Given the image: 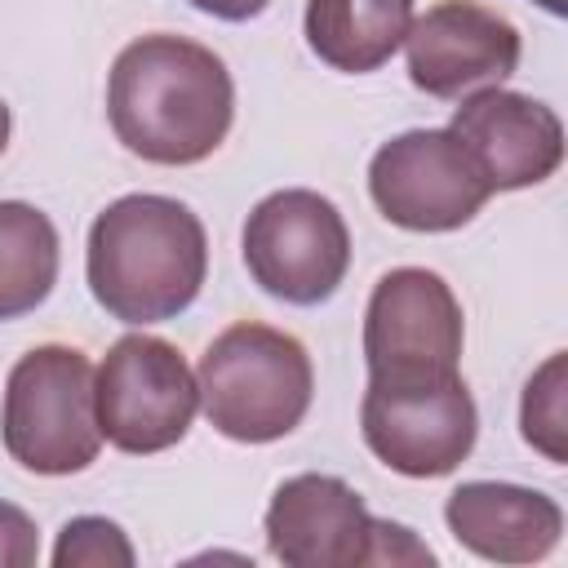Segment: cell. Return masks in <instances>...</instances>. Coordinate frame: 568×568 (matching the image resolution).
Masks as SVG:
<instances>
[{"label":"cell","instance_id":"6da1fadb","mask_svg":"<svg viewBox=\"0 0 568 568\" xmlns=\"http://www.w3.org/2000/svg\"><path fill=\"white\" fill-rule=\"evenodd\" d=\"M106 115L124 151L146 164H200L209 160L235 120V84L226 62L186 36L129 40L106 80Z\"/></svg>","mask_w":568,"mask_h":568},{"label":"cell","instance_id":"7a4b0ae2","mask_svg":"<svg viewBox=\"0 0 568 568\" xmlns=\"http://www.w3.org/2000/svg\"><path fill=\"white\" fill-rule=\"evenodd\" d=\"M89 293L120 324L182 315L209 275L204 222L169 195H124L89 226Z\"/></svg>","mask_w":568,"mask_h":568},{"label":"cell","instance_id":"3957f363","mask_svg":"<svg viewBox=\"0 0 568 568\" xmlns=\"http://www.w3.org/2000/svg\"><path fill=\"white\" fill-rule=\"evenodd\" d=\"M204 417L235 444H271L302 426L315 390L306 346L271 324L222 328L195 368Z\"/></svg>","mask_w":568,"mask_h":568},{"label":"cell","instance_id":"277c9868","mask_svg":"<svg viewBox=\"0 0 568 568\" xmlns=\"http://www.w3.org/2000/svg\"><path fill=\"white\" fill-rule=\"evenodd\" d=\"M4 453L31 475H75L98 448V404H93V364L75 346H36L27 351L4 382L0 408Z\"/></svg>","mask_w":568,"mask_h":568},{"label":"cell","instance_id":"5b68a950","mask_svg":"<svg viewBox=\"0 0 568 568\" xmlns=\"http://www.w3.org/2000/svg\"><path fill=\"white\" fill-rule=\"evenodd\" d=\"M98 430L120 453L173 448L200 408V386L182 351L151 333H124L93 373Z\"/></svg>","mask_w":568,"mask_h":568},{"label":"cell","instance_id":"8992f818","mask_svg":"<svg viewBox=\"0 0 568 568\" xmlns=\"http://www.w3.org/2000/svg\"><path fill=\"white\" fill-rule=\"evenodd\" d=\"M244 266L262 293L288 306H320L346 280L351 231L333 200L306 186H288L248 213Z\"/></svg>","mask_w":568,"mask_h":568},{"label":"cell","instance_id":"52a82bcc","mask_svg":"<svg viewBox=\"0 0 568 568\" xmlns=\"http://www.w3.org/2000/svg\"><path fill=\"white\" fill-rule=\"evenodd\" d=\"M368 453L408 479H439L457 470L479 435L475 399L462 373L417 382H373L359 404Z\"/></svg>","mask_w":568,"mask_h":568},{"label":"cell","instance_id":"ba28073f","mask_svg":"<svg viewBox=\"0 0 568 568\" xmlns=\"http://www.w3.org/2000/svg\"><path fill=\"white\" fill-rule=\"evenodd\" d=\"M368 195L386 222L435 235L466 226L488 204L493 186L453 129H408L377 146Z\"/></svg>","mask_w":568,"mask_h":568},{"label":"cell","instance_id":"9c48e42d","mask_svg":"<svg viewBox=\"0 0 568 568\" xmlns=\"http://www.w3.org/2000/svg\"><path fill=\"white\" fill-rule=\"evenodd\" d=\"M462 306L444 275L395 266L373 284L364 311V364L373 382L448 377L462 359Z\"/></svg>","mask_w":568,"mask_h":568},{"label":"cell","instance_id":"30bf717a","mask_svg":"<svg viewBox=\"0 0 568 568\" xmlns=\"http://www.w3.org/2000/svg\"><path fill=\"white\" fill-rule=\"evenodd\" d=\"M408 80L430 98H466L475 89L515 75L524 40L515 22L479 0H439L413 18L408 36Z\"/></svg>","mask_w":568,"mask_h":568},{"label":"cell","instance_id":"8fae6325","mask_svg":"<svg viewBox=\"0 0 568 568\" xmlns=\"http://www.w3.org/2000/svg\"><path fill=\"white\" fill-rule=\"evenodd\" d=\"M453 138L470 151L493 191H524L546 182L564 164V124L559 115L515 89L488 84L462 98L453 111Z\"/></svg>","mask_w":568,"mask_h":568},{"label":"cell","instance_id":"7c38bea8","mask_svg":"<svg viewBox=\"0 0 568 568\" xmlns=\"http://www.w3.org/2000/svg\"><path fill=\"white\" fill-rule=\"evenodd\" d=\"M373 515L337 475H293L266 506V550L288 568H364Z\"/></svg>","mask_w":568,"mask_h":568},{"label":"cell","instance_id":"4fadbf2b","mask_svg":"<svg viewBox=\"0 0 568 568\" xmlns=\"http://www.w3.org/2000/svg\"><path fill=\"white\" fill-rule=\"evenodd\" d=\"M444 519L453 541L488 564H537L564 537V510L555 497L497 479L457 484L444 501Z\"/></svg>","mask_w":568,"mask_h":568},{"label":"cell","instance_id":"5bb4252c","mask_svg":"<svg viewBox=\"0 0 568 568\" xmlns=\"http://www.w3.org/2000/svg\"><path fill=\"white\" fill-rule=\"evenodd\" d=\"M413 0H306L311 53L346 75L377 71L404 44Z\"/></svg>","mask_w":568,"mask_h":568},{"label":"cell","instance_id":"9a60e30c","mask_svg":"<svg viewBox=\"0 0 568 568\" xmlns=\"http://www.w3.org/2000/svg\"><path fill=\"white\" fill-rule=\"evenodd\" d=\"M58 226L27 200H0V324L36 311L58 284Z\"/></svg>","mask_w":568,"mask_h":568},{"label":"cell","instance_id":"2e32d148","mask_svg":"<svg viewBox=\"0 0 568 568\" xmlns=\"http://www.w3.org/2000/svg\"><path fill=\"white\" fill-rule=\"evenodd\" d=\"M519 430L524 444H532L546 462H564L568 457V413H564V351H555L524 386V404H519Z\"/></svg>","mask_w":568,"mask_h":568},{"label":"cell","instance_id":"e0dca14e","mask_svg":"<svg viewBox=\"0 0 568 568\" xmlns=\"http://www.w3.org/2000/svg\"><path fill=\"white\" fill-rule=\"evenodd\" d=\"M133 546L120 532V524L102 515H80L58 532L53 568H129Z\"/></svg>","mask_w":568,"mask_h":568},{"label":"cell","instance_id":"ac0fdd59","mask_svg":"<svg viewBox=\"0 0 568 568\" xmlns=\"http://www.w3.org/2000/svg\"><path fill=\"white\" fill-rule=\"evenodd\" d=\"M40 559L36 519L9 501H0V568H31Z\"/></svg>","mask_w":568,"mask_h":568},{"label":"cell","instance_id":"d6986e66","mask_svg":"<svg viewBox=\"0 0 568 568\" xmlns=\"http://www.w3.org/2000/svg\"><path fill=\"white\" fill-rule=\"evenodd\" d=\"M368 564H435L430 546H422L413 537V528L390 524V519H373V541H368Z\"/></svg>","mask_w":568,"mask_h":568},{"label":"cell","instance_id":"ffe728a7","mask_svg":"<svg viewBox=\"0 0 568 568\" xmlns=\"http://www.w3.org/2000/svg\"><path fill=\"white\" fill-rule=\"evenodd\" d=\"M200 13H209V18H222V22H248V18H257L271 0H191Z\"/></svg>","mask_w":568,"mask_h":568},{"label":"cell","instance_id":"44dd1931","mask_svg":"<svg viewBox=\"0 0 568 568\" xmlns=\"http://www.w3.org/2000/svg\"><path fill=\"white\" fill-rule=\"evenodd\" d=\"M9 129H13V115H9V106H4V98H0V155H4V146H9Z\"/></svg>","mask_w":568,"mask_h":568},{"label":"cell","instance_id":"7402d4cb","mask_svg":"<svg viewBox=\"0 0 568 568\" xmlns=\"http://www.w3.org/2000/svg\"><path fill=\"white\" fill-rule=\"evenodd\" d=\"M532 4H541V9H546V13H555V18L568 9V0H532Z\"/></svg>","mask_w":568,"mask_h":568}]
</instances>
